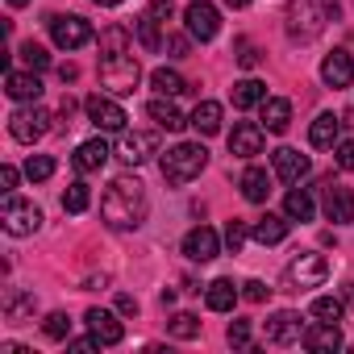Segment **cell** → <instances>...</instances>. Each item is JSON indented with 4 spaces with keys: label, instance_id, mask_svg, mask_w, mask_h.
Listing matches in <instances>:
<instances>
[{
    "label": "cell",
    "instance_id": "cell-1",
    "mask_svg": "<svg viewBox=\"0 0 354 354\" xmlns=\"http://www.w3.org/2000/svg\"><path fill=\"white\" fill-rule=\"evenodd\" d=\"M146 188L142 180H129V175H121V180H113L100 196V217L109 230H138L146 221Z\"/></svg>",
    "mask_w": 354,
    "mask_h": 354
},
{
    "label": "cell",
    "instance_id": "cell-2",
    "mask_svg": "<svg viewBox=\"0 0 354 354\" xmlns=\"http://www.w3.org/2000/svg\"><path fill=\"white\" fill-rule=\"evenodd\" d=\"M283 21H288V38L292 42H313L333 21V5H329V0H292Z\"/></svg>",
    "mask_w": 354,
    "mask_h": 354
},
{
    "label": "cell",
    "instance_id": "cell-3",
    "mask_svg": "<svg viewBox=\"0 0 354 354\" xmlns=\"http://www.w3.org/2000/svg\"><path fill=\"white\" fill-rule=\"evenodd\" d=\"M158 167H162V180L180 188V184L196 180V175L209 167V150H205L201 142H180V146H171V150L158 158Z\"/></svg>",
    "mask_w": 354,
    "mask_h": 354
},
{
    "label": "cell",
    "instance_id": "cell-4",
    "mask_svg": "<svg viewBox=\"0 0 354 354\" xmlns=\"http://www.w3.org/2000/svg\"><path fill=\"white\" fill-rule=\"evenodd\" d=\"M138 80H142V67H138V59H133L129 50H121V55H100V84H104L113 96H129V92L138 88Z\"/></svg>",
    "mask_w": 354,
    "mask_h": 354
},
{
    "label": "cell",
    "instance_id": "cell-5",
    "mask_svg": "<svg viewBox=\"0 0 354 354\" xmlns=\"http://www.w3.org/2000/svg\"><path fill=\"white\" fill-rule=\"evenodd\" d=\"M325 279H329V263H325V254H296V259L288 263V271H283V283H288V292L321 288Z\"/></svg>",
    "mask_w": 354,
    "mask_h": 354
},
{
    "label": "cell",
    "instance_id": "cell-6",
    "mask_svg": "<svg viewBox=\"0 0 354 354\" xmlns=\"http://www.w3.org/2000/svg\"><path fill=\"white\" fill-rule=\"evenodd\" d=\"M0 225H5L9 238H30V234H38V225H42V209H38L34 201L9 196L5 209H0Z\"/></svg>",
    "mask_w": 354,
    "mask_h": 354
},
{
    "label": "cell",
    "instance_id": "cell-7",
    "mask_svg": "<svg viewBox=\"0 0 354 354\" xmlns=\"http://www.w3.org/2000/svg\"><path fill=\"white\" fill-rule=\"evenodd\" d=\"M46 129H50V113H46L38 100L13 109V117H9V133H13L21 146H34L38 138H46Z\"/></svg>",
    "mask_w": 354,
    "mask_h": 354
},
{
    "label": "cell",
    "instance_id": "cell-8",
    "mask_svg": "<svg viewBox=\"0 0 354 354\" xmlns=\"http://www.w3.org/2000/svg\"><path fill=\"white\" fill-rule=\"evenodd\" d=\"M50 38H55V46L59 50H80V46H88L92 42V26L84 21V17H75V13H55L50 17Z\"/></svg>",
    "mask_w": 354,
    "mask_h": 354
},
{
    "label": "cell",
    "instance_id": "cell-9",
    "mask_svg": "<svg viewBox=\"0 0 354 354\" xmlns=\"http://www.w3.org/2000/svg\"><path fill=\"white\" fill-rule=\"evenodd\" d=\"M84 113H88V121H92L96 129H104V133H121V129H125V121H129V117H125V109H121L113 96H100V92L84 100Z\"/></svg>",
    "mask_w": 354,
    "mask_h": 354
},
{
    "label": "cell",
    "instance_id": "cell-10",
    "mask_svg": "<svg viewBox=\"0 0 354 354\" xmlns=\"http://www.w3.org/2000/svg\"><path fill=\"white\" fill-rule=\"evenodd\" d=\"M184 26H188V34L196 42H213L217 30H221V13H217V5H209V0H192L184 9Z\"/></svg>",
    "mask_w": 354,
    "mask_h": 354
},
{
    "label": "cell",
    "instance_id": "cell-11",
    "mask_svg": "<svg viewBox=\"0 0 354 354\" xmlns=\"http://www.w3.org/2000/svg\"><path fill=\"white\" fill-rule=\"evenodd\" d=\"M113 154H117L125 167H142V162H150V158L158 154V138L146 133V129H133V133H125V138L117 142Z\"/></svg>",
    "mask_w": 354,
    "mask_h": 354
},
{
    "label": "cell",
    "instance_id": "cell-12",
    "mask_svg": "<svg viewBox=\"0 0 354 354\" xmlns=\"http://www.w3.org/2000/svg\"><path fill=\"white\" fill-rule=\"evenodd\" d=\"M263 142H267V129L259 121H238L234 133H230V154L234 158H254V154H263Z\"/></svg>",
    "mask_w": 354,
    "mask_h": 354
},
{
    "label": "cell",
    "instance_id": "cell-13",
    "mask_svg": "<svg viewBox=\"0 0 354 354\" xmlns=\"http://www.w3.org/2000/svg\"><path fill=\"white\" fill-rule=\"evenodd\" d=\"M300 342L313 354H333V350H342V329H337V321H313V325H304Z\"/></svg>",
    "mask_w": 354,
    "mask_h": 354
},
{
    "label": "cell",
    "instance_id": "cell-14",
    "mask_svg": "<svg viewBox=\"0 0 354 354\" xmlns=\"http://www.w3.org/2000/svg\"><path fill=\"white\" fill-rule=\"evenodd\" d=\"M217 250H221L217 230H209V225L188 230V238H184V254H188L192 263H213V259H217Z\"/></svg>",
    "mask_w": 354,
    "mask_h": 354
},
{
    "label": "cell",
    "instance_id": "cell-15",
    "mask_svg": "<svg viewBox=\"0 0 354 354\" xmlns=\"http://www.w3.org/2000/svg\"><path fill=\"white\" fill-rule=\"evenodd\" d=\"M304 337V325H300V313H271L267 317V342L271 346H292V342H300Z\"/></svg>",
    "mask_w": 354,
    "mask_h": 354
},
{
    "label": "cell",
    "instance_id": "cell-16",
    "mask_svg": "<svg viewBox=\"0 0 354 354\" xmlns=\"http://www.w3.org/2000/svg\"><path fill=\"white\" fill-rule=\"evenodd\" d=\"M321 80H325V88H350V80H354V59H350V50H329V55L321 59Z\"/></svg>",
    "mask_w": 354,
    "mask_h": 354
},
{
    "label": "cell",
    "instance_id": "cell-17",
    "mask_svg": "<svg viewBox=\"0 0 354 354\" xmlns=\"http://www.w3.org/2000/svg\"><path fill=\"white\" fill-rule=\"evenodd\" d=\"M5 92L17 100V104H34V100H42V80H38V71H5Z\"/></svg>",
    "mask_w": 354,
    "mask_h": 354
},
{
    "label": "cell",
    "instance_id": "cell-18",
    "mask_svg": "<svg viewBox=\"0 0 354 354\" xmlns=\"http://www.w3.org/2000/svg\"><path fill=\"white\" fill-rule=\"evenodd\" d=\"M325 217L333 225H350L354 221V192L346 184H325Z\"/></svg>",
    "mask_w": 354,
    "mask_h": 354
},
{
    "label": "cell",
    "instance_id": "cell-19",
    "mask_svg": "<svg viewBox=\"0 0 354 354\" xmlns=\"http://www.w3.org/2000/svg\"><path fill=\"white\" fill-rule=\"evenodd\" d=\"M308 154H300V150H292V146H279L275 150V175H279V180L283 184H300L304 180V175H308Z\"/></svg>",
    "mask_w": 354,
    "mask_h": 354
},
{
    "label": "cell",
    "instance_id": "cell-20",
    "mask_svg": "<svg viewBox=\"0 0 354 354\" xmlns=\"http://www.w3.org/2000/svg\"><path fill=\"white\" fill-rule=\"evenodd\" d=\"M109 158H113V150H109V142H104V138L80 142V150L71 154V162H75V171H80V175H92V171H100Z\"/></svg>",
    "mask_w": 354,
    "mask_h": 354
},
{
    "label": "cell",
    "instance_id": "cell-21",
    "mask_svg": "<svg viewBox=\"0 0 354 354\" xmlns=\"http://www.w3.org/2000/svg\"><path fill=\"white\" fill-rule=\"evenodd\" d=\"M84 321H88V329L100 337V346H117L121 337H125V329H121V321L109 313V308H88L84 313Z\"/></svg>",
    "mask_w": 354,
    "mask_h": 354
},
{
    "label": "cell",
    "instance_id": "cell-22",
    "mask_svg": "<svg viewBox=\"0 0 354 354\" xmlns=\"http://www.w3.org/2000/svg\"><path fill=\"white\" fill-rule=\"evenodd\" d=\"M146 113H150V121H154L158 129H171V133H180L184 125H192V121H188L180 109L171 104V96H154V100L146 104Z\"/></svg>",
    "mask_w": 354,
    "mask_h": 354
},
{
    "label": "cell",
    "instance_id": "cell-23",
    "mask_svg": "<svg viewBox=\"0 0 354 354\" xmlns=\"http://www.w3.org/2000/svg\"><path fill=\"white\" fill-rule=\"evenodd\" d=\"M259 109H263V129H267V133H283V129L292 125V100H283V96H267Z\"/></svg>",
    "mask_w": 354,
    "mask_h": 354
},
{
    "label": "cell",
    "instance_id": "cell-24",
    "mask_svg": "<svg viewBox=\"0 0 354 354\" xmlns=\"http://www.w3.org/2000/svg\"><path fill=\"white\" fill-rule=\"evenodd\" d=\"M188 121H192V129H196L201 138H213V133H221V104H217V100H201Z\"/></svg>",
    "mask_w": 354,
    "mask_h": 354
},
{
    "label": "cell",
    "instance_id": "cell-25",
    "mask_svg": "<svg viewBox=\"0 0 354 354\" xmlns=\"http://www.w3.org/2000/svg\"><path fill=\"white\" fill-rule=\"evenodd\" d=\"M337 133H342V117L321 113V117L313 121V129H308V142H313L317 150H333V146H337Z\"/></svg>",
    "mask_w": 354,
    "mask_h": 354
},
{
    "label": "cell",
    "instance_id": "cell-26",
    "mask_svg": "<svg viewBox=\"0 0 354 354\" xmlns=\"http://www.w3.org/2000/svg\"><path fill=\"white\" fill-rule=\"evenodd\" d=\"M242 196H246L250 205H263V201L271 196V175H267L263 167H246V171H242Z\"/></svg>",
    "mask_w": 354,
    "mask_h": 354
},
{
    "label": "cell",
    "instance_id": "cell-27",
    "mask_svg": "<svg viewBox=\"0 0 354 354\" xmlns=\"http://www.w3.org/2000/svg\"><path fill=\"white\" fill-rule=\"evenodd\" d=\"M288 221H292L288 213H283V217L267 213L263 221H254V230H250V234H254V242H263V246H275V242H283V238H288Z\"/></svg>",
    "mask_w": 354,
    "mask_h": 354
},
{
    "label": "cell",
    "instance_id": "cell-28",
    "mask_svg": "<svg viewBox=\"0 0 354 354\" xmlns=\"http://www.w3.org/2000/svg\"><path fill=\"white\" fill-rule=\"evenodd\" d=\"M205 304H209L213 313H230V308L238 304V288H234V279H213V283L205 288Z\"/></svg>",
    "mask_w": 354,
    "mask_h": 354
},
{
    "label": "cell",
    "instance_id": "cell-29",
    "mask_svg": "<svg viewBox=\"0 0 354 354\" xmlns=\"http://www.w3.org/2000/svg\"><path fill=\"white\" fill-rule=\"evenodd\" d=\"M34 308H38L34 292H9V296H5V317H9L13 325H26V321L34 317Z\"/></svg>",
    "mask_w": 354,
    "mask_h": 354
},
{
    "label": "cell",
    "instance_id": "cell-30",
    "mask_svg": "<svg viewBox=\"0 0 354 354\" xmlns=\"http://www.w3.org/2000/svg\"><path fill=\"white\" fill-rule=\"evenodd\" d=\"M230 96H234V109H254V104L267 100V84H259V80H238Z\"/></svg>",
    "mask_w": 354,
    "mask_h": 354
},
{
    "label": "cell",
    "instance_id": "cell-31",
    "mask_svg": "<svg viewBox=\"0 0 354 354\" xmlns=\"http://www.w3.org/2000/svg\"><path fill=\"white\" fill-rule=\"evenodd\" d=\"M150 88H154L158 96H180V92H188V80H184L180 71H171V67H158V71L150 75Z\"/></svg>",
    "mask_w": 354,
    "mask_h": 354
},
{
    "label": "cell",
    "instance_id": "cell-32",
    "mask_svg": "<svg viewBox=\"0 0 354 354\" xmlns=\"http://www.w3.org/2000/svg\"><path fill=\"white\" fill-rule=\"evenodd\" d=\"M283 213H288L292 221H313L317 205H313V196H308L304 188H292V192H288V201H283Z\"/></svg>",
    "mask_w": 354,
    "mask_h": 354
},
{
    "label": "cell",
    "instance_id": "cell-33",
    "mask_svg": "<svg viewBox=\"0 0 354 354\" xmlns=\"http://www.w3.org/2000/svg\"><path fill=\"white\" fill-rule=\"evenodd\" d=\"M167 333L180 337V342H192V337H201V317H192V313H175V317L167 321Z\"/></svg>",
    "mask_w": 354,
    "mask_h": 354
},
{
    "label": "cell",
    "instance_id": "cell-34",
    "mask_svg": "<svg viewBox=\"0 0 354 354\" xmlns=\"http://www.w3.org/2000/svg\"><path fill=\"white\" fill-rule=\"evenodd\" d=\"M92 205V192H88V184H67V192H63V213H84Z\"/></svg>",
    "mask_w": 354,
    "mask_h": 354
},
{
    "label": "cell",
    "instance_id": "cell-35",
    "mask_svg": "<svg viewBox=\"0 0 354 354\" xmlns=\"http://www.w3.org/2000/svg\"><path fill=\"white\" fill-rule=\"evenodd\" d=\"M133 30H138V42H142L146 50H158V46H162V38H158V21H154L150 13H142V17L133 21Z\"/></svg>",
    "mask_w": 354,
    "mask_h": 354
},
{
    "label": "cell",
    "instance_id": "cell-36",
    "mask_svg": "<svg viewBox=\"0 0 354 354\" xmlns=\"http://www.w3.org/2000/svg\"><path fill=\"white\" fill-rule=\"evenodd\" d=\"M121 50H129V34L125 26H109L100 34V55H121Z\"/></svg>",
    "mask_w": 354,
    "mask_h": 354
},
{
    "label": "cell",
    "instance_id": "cell-37",
    "mask_svg": "<svg viewBox=\"0 0 354 354\" xmlns=\"http://www.w3.org/2000/svg\"><path fill=\"white\" fill-rule=\"evenodd\" d=\"M342 313H346V304L337 296H317L313 300V317L317 321H342Z\"/></svg>",
    "mask_w": 354,
    "mask_h": 354
},
{
    "label": "cell",
    "instance_id": "cell-38",
    "mask_svg": "<svg viewBox=\"0 0 354 354\" xmlns=\"http://www.w3.org/2000/svg\"><path fill=\"white\" fill-rule=\"evenodd\" d=\"M26 175H30L34 184L50 180V175H55V158H50V154H30V158H26Z\"/></svg>",
    "mask_w": 354,
    "mask_h": 354
},
{
    "label": "cell",
    "instance_id": "cell-39",
    "mask_svg": "<svg viewBox=\"0 0 354 354\" xmlns=\"http://www.w3.org/2000/svg\"><path fill=\"white\" fill-rule=\"evenodd\" d=\"M42 333H46L50 342H67V333H71V321H67V313H50V317L42 321Z\"/></svg>",
    "mask_w": 354,
    "mask_h": 354
},
{
    "label": "cell",
    "instance_id": "cell-40",
    "mask_svg": "<svg viewBox=\"0 0 354 354\" xmlns=\"http://www.w3.org/2000/svg\"><path fill=\"white\" fill-rule=\"evenodd\" d=\"M17 55L30 63V71H46V67H50V55H46V46H38V42H26Z\"/></svg>",
    "mask_w": 354,
    "mask_h": 354
},
{
    "label": "cell",
    "instance_id": "cell-41",
    "mask_svg": "<svg viewBox=\"0 0 354 354\" xmlns=\"http://www.w3.org/2000/svg\"><path fill=\"white\" fill-rule=\"evenodd\" d=\"M225 337H230L234 350H250V321H230Z\"/></svg>",
    "mask_w": 354,
    "mask_h": 354
},
{
    "label": "cell",
    "instance_id": "cell-42",
    "mask_svg": "<svg viewBox=\"0 0 354 354\" xmlns=\"http://www.w3.org/2000/svg\"><path fill=\"white\" fill-rule=\"evenodd\" d=\"M246 234H250V230H246V221H230V225H225V246L238 254V250H242V242H246Z\"/></svg>",
    "mask_w": 354,
    "mask_h": 354
},
{
    "label": "cell",
    "instance_id": "cell-43",
    "mask_svg": "<svg viewBox=\"0 0 354 354\" xmlns=\"http://www.w3.org/2000/svg\"><path fill=\"white\" fill-rule=\"evenodd\" d=\"M242 296H246L250 304H263V300L271 296V288H267L263 279H246V283H242Z\"/></svg>",
    "mask_w": 354,
    "mask_h": 354
},
{
    "label": "cell",
    "instance_id": "cell-44",
    "mask_svg": "<svg viewBox=\"0 0 354 354\" xmlns=\"http://www.w3.org/2000/svg\"><path fill=\"white\" fill-rule=\"evenodd\" d=\"M333 162H337L342 171H354V138H350V142H337V150H333Z\"/></svg>",
    "mask_w": 354,
    "mask_h": 354
},
{
    "label": "cell",
    "instance_id": "cell-45",
    "mask_svg": "<svg viewBox=\"0 0 354 354\" xmlns=\"http://www.w3.org/2000/svg\"><path fill=\"white\" fill-rule=\"evenodd\" d=\"M146 13H150L158 26H167V21L175 17V5H171V0H150V9H146Z\"/></svg>",
    "mask_w": 354,
    "mask_h": 354
},
{
    "label": "cell",
    "instance_id": "cell-46",
    "mask_svg": "<svg viewBox=\"0 0 354 354\" xmlns=\"http://www.w3.org/2000/svg\"><path fill=\"white\" fill-rule=\"evenodd\" d=\"M238 63L250 71V67H259V50H254V42H246V38H238Z\"/></svg>",
    "mask_w": 354,
    "mask_h": 354
},
{
    "label": "cell",
    "instance_id": "cell-47",
    "mask_svg": "<svg viewBox=\"0 0 354 354\" xmlns=\"http://www.w3.org/2000/svg\"><path fill=\"white\" fill-rule=\"evenodd\" d=\"M13 188H17V167H0V192H5V196H13Z\"/></svg>",
    "mask_w": 354,
    "mask_h": 354
},
{
    "label": "cell",
    "instance_id": "cell-48",
    "mask_svg": "<svg viewBox=\"0 0 354 354\" xmlns=\"http://www.w3.org/2000/svg\"><path fill=\"white\" fill-rule=\"evenodd\" d=\"M96 346H100V337H96V333H92V337H75V342L67 337V350H75V354H92Z\"/></svg>",
    "mask_w": 354,
    "mask_h": 354
},
{
    "label": "cell",
    "instance_id": "cell-49",
    "mask_svg": "<svg viewBox=\"0 0 354 354\" xmlns=\"http://www.w3.org/2000/svg\"><path fill=\"white\" fill-rule=\"evenodd\" d=\"M117 313H125V317H138V300H133L129 292H121V296H117Z\"/></svg>",
    "mask_w": 354,
    "mask_h": 354
},
{
    "label": "cell",
    "instance_id": "cell-50",
    "mask_svg": "<svg viewBox=\"0 0 354 354\" xmlns=\"http://www.w3.org/2000/svg\"><path fill=\"white\" fill-rule=\"evenodd\" d=\"M167 50H171L175 59H184V55H188V38H180V34H175V38L167 42Z\"/></svg>",
    "mask_w": 354,
    "mask_h": 354
},
{
    "label": "cell",
    "instance_id": "cell-51",
    "mask_svg": "<svg viewBox=\"0 0 354 354\" xmlns=\"http://www.w3.org/2000/svg\"><path fill=\"white\" fill-rule=\"evenodd\" d=\"M59 80H63V84H75V80H80V67H75V63H63V67H59Z\"/></svg>",
    "mask_w": 354,
    "mask_h": 354
},
{
    "label": "cell",
    "instance_id": "cell-52",
    "mask_svg": "<svg viewBox=\"0 0 354 354\" xmlns=\"http://www.w3.org/2000/svg\"><path fill=\"white\" fill-rule=\"evenodd\" d=\"M104 283H109L104 275H100V279H96V275H92V279H84V288H88V292H96V288H104Z\"/></svg>",
    "mask_w": 354,
    "mask_h": 354
},
{
    "label": "cell",
    "instance_id": "cell-53",
    "mask_svg": "<svg viewBox=\"0 0 354 354\" xmlns=\"http://www.w3.org/2000/svg\"><path fill=\"white\" fill-rule=\"evenodd\" d=\"M92 5H104V9H117V5H121V0H92Z\"/></svg>",
    "mask_w": 354,
    "mask_h": 354
},
{
    "label": "cell",
    "instance_id": "cell-54",
    "mask_svg": "<svg viewBox=\"0 0 354 354\" xmlns=\"http://www.w3.org/2000/svg\"><path fill=\"white\" fill-rule=\"evenodd\" d=\"M225 5H230V9H246V5H250V0H225Z\"/></svg>",
    "mask_w": 354,
    "mask_h": 354
},
{
    "label": "cell",
    "instance_id": "cell-55",
    "mask_svg": "<svg viewBox=\"0 0 354 354\" xmlns=\"http://www.w3.org/2000/svg\"><path fill=\"white\" fill-rule=\"evenodd\" d=\"M346 300H350V304H354V283H346Z\"/></svg>",
    "mask_w": 354,
    "mask_h": 354
},
{
    "label": "cell",
    "instance_id": "cell-56",
    "mask_svg": "<svg viewBox=\"0 0 354 354\" xmlns=\"http://www.w3.org/2000/svg\"><path fill=\"white\" fill-rule=\"evenodd\" d=\"M9 5H13V9H21V5H30V0H9Z\"/></svg>",
    "mask_w": 354,
    "mask_h": 354
}]
</instances>
